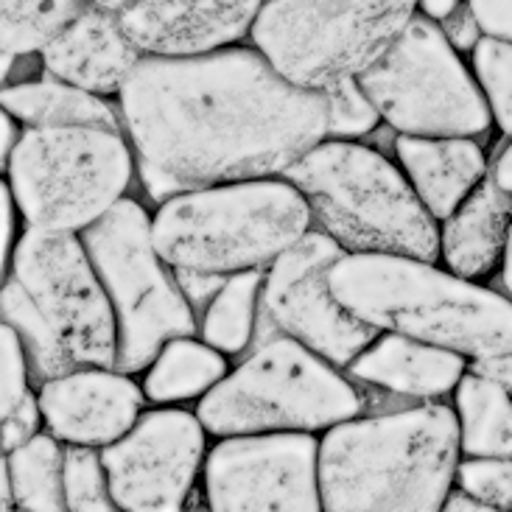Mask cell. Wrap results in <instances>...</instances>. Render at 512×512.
<instances>
[{
    "label": "cell",
    "instance_id": "cell-1",
    "mask_svg": "<svg viewBox=\"0 0 512 512\" xmlns=\"http://www.w3.org/2000/svg\"><path fill=\"white\" fill-rule=\"evenodd\" d=\"M140 182L157 205L224 182L283 177L328 138L325 93L252 45L146 54L121 93Z\"/></svg>",
    "mask_w": 512,
    "mask_h": 512
},
{
    "label": "cell",
    "instance_id": "cell-2",
    "mask_svg": "<svg viewBox=\"0 0 512 512\" xmlns=\"http://www.w3.org/2000/svg\"><path fill=\"white\" fill-rule=\"evenodd\" d=\"M462 445L457 409L350 417L319 440V493L331 512H434L454 490Z\"/></svg>",
    "mask_w": 512,
    "mask_h": 512
},
{
    "label": "cell",
    "instance_id": "cell-3",
    "mask_svg": "<svg viewBox=\"0 0 512 512\" xmlns=\"http://www.w3.org/2000/svg\"><path fill=\"white\" fill-rule=\"evenodd\" d=\"M331 289L375 331L403 333L465 359L512 353V297L434 261L384 252H345Z\"/></svg>",
    "mask_w": 512,
    "mask_h": 512
},
{
    "label": "cell",
    "instance_id": "cell-4",
    "mask_svg": "<svg viewBox=\"0 0 512 512\" xmlns=\"http://www.w3.org/2000/svg\"><path fill=\"white\" fill-rule=\"evenodd\" d=\"M314 222L345 252L440 258V224L392 160L356 140L325 138L283 174Z\"/></svg>",
    "mask_w": 512,
    "mask_h": 512
},
{
    "label": "cell",
    "instance_id": "cell-5",
    "mask_svg": "<svg viewBox=\"0 0 512 512\" xmlns=\"http://www.w3.org/2000/svg\"><path fill=\"white\" fill-rule=\"evenodd\" d=\"M311 227V208L286 177L188 191L152 216L157 250L174 269L224 277L266 269Z\"/></svg>",
    "mask_w": 512,
    "mask_h": 512
},
{
    "label": "cell",
    "instance_id": "cell-6",
    "mask_svg": "<svg viewBox=\"0 0 512 512\" xmlns=\"http://www.w3.org/2000/svg\"><path fill=\"white\" fill-rule=\"evenodd\" d=\"M317 350L272 333L199 401L208 434L328 431L364 412L361 392Z\"/></svg>",
    "mask_w": 512,
    "mask_h": 512
},
{
    "label": "cell",
    "instance_id": "cell-7",
    "mask_svg": "<svg viewBox=\"0 0 512 512\" xmlns=\"http://www.w3.org/2000/svg\"><path fill=\"white\" fill-rule=\"evenodd\" d=\"M135 149L118 129L28 126L6 163L26 227L84 233L124 199Z\"/></svg>",
    "mask_w": 512,
    "mask_h": 512
},
{
    "label": "cell",
    "instance_id": "cell-8",
    "mask_svg": "<svg viewBox=\"0 0 512 512\" xmlns=\"http://www.w3.org/2000/svg\"><path fill=\"white\" fill-rule=\"evenodd\" d=\"M420 0H269L252 45L305 90H328L373 68L417 17Z\"/></svg>",
    "mask_w": 512,
    "mask_h": 512
},
{
    "label": "cell",
    "instance_id": "cell-9",
    "mask_svg": "<svg viewBox=\"0 0 512 512\" xmlns=\"http://www.w3.org/2000/svg\"><path fill=\"white\" fill-rule=\"evenodd\" d=\"M82 241L115 311L118 370L140 373L168 339L194 336V305L180 289L174 266L157 250L152 216L135 199L124 196L84 230Z\"/></svg>",
    "mask_w": 512,
    "mask_h": 512
},
{
    "label": "cell",
    "instance_id": "cell-10",
    "mask_svg": "<svg viewBox=\"0 0 512 512\" xmlns=\"http://www.w3.org/2000/svg\"><path fill=\"white\" fill-rule=\"evenodd\" d=\"M359 82L398 135L479 138L493 126L476 76L443 26L426 14H417Z\"/></svg>",
    "mask_w": 512,
    "mask_h": 512
},
{
    "label": "cell",
    "instance_id": "cell-11",
    "mask_svg": "<svg viewBox=\"0 0 512 512\" xmlns=\"http://www.w3.org/2000/svg\"><path fill=\"white\" fill-rule=\"evenodd\" d=\"M12 277L31 294L76 364L115 367L118 322L82 236L28 227L12 252Z\"/></svg>",
    "mask_w": 512,
    "mask_h": 512
},
{
    "label": "cell",
    "instance_id": "cell-12",
    "mask_svg": "<svg viewBox=\"0 0 512 512\" xmlns=\"http://www.w3.org/2000/svg\"><path fill=\"white\" fill-rule=\"evenodd\" d=\"M345 250L322 230H308L266 266L261 308L272 333H286L336 367H350L381 331L339 303L331 289L333 263Z\"/></svg>",
    "mask_w": 512,
    "mask_h": 512
},
{
    "label": "cell",
    "instance_id": "cell-13",
    "mask_svg": "<svg viewBox=\"0 0 512 512\" xmlns=\"http://www.w3.org/2000/svg\"><path fill=\"white\" fill-rule=\"evenodd\" d=\"M205 496L219 512H317L319 440L311 431L233 434L205 459Z\"/></svg>",
    "mask_w": 512,
    "mask_h": 512
},
{
    "label": "cell",
    "instance_id": "cell-14",
    "mask_svg": "<svg viewBox=\"0 0 512 512\" xmlns=\"http://www.w3.org/2000/svg\"><path fill=\"white\" fill-rule=\"evenodd\" d=\"M205 437L196 412L166 406L140 415L121 440L101 448L118 510H182L205 462Z\"/></svg>",
    "mask_w": 512,
    "mask_h": 512
},
{
    "label": "cell",
    "instance_id": "cell-15",
    "mask_svg": "<svg viewBox=\"0 0 512 512\" xmlns=\"http://www.w3.org/2000/svg\"><path fill=\"white\" fill-rule=\"evenodd\" d=\"M37 398L42 423L56 440L101 451L138 423L146 392L118 367L79 364L40 384Z\"/></svg>",
    "mask_w": 512,
    "mask_h": 512
},
{
    "label": "cell",
    "instance_id": "cell-16",
    "mask_svg": "<svg viewBox=\"0 0 512 512\" xmlns=\"http://www.w3.org/2000/svg\"><path fill=\"white\" fill-rule=\"evenodd\" d=\"M146 51L129 34L124 14L87 6L40 51L48 76L96 96H121Z\"/></svg>",
    "mask_w": 512,
    "mask_h": 512
},
{
    "label": "cell",
    "instance_id": "cell-17",
    "mask_svg": "<svg viewBox=\"0 0 512 512\" xmlns=\"http://www.w3.org/2000/svg\"><path fill=\"white\" fill-rule=\"evenodd\" d=\"M269 0H135L124 12L146 54H199L236 45Z\"/></svg>",
    "mask_w": 512,
    "mask_h": 512
},
{
    "label": "cell",
    "instance_id": "cell-18",
    "mask_svg": "<svg viewBox=\"0 0 512 512\" xmlns=\"http://www.w3.org/2000/svg\"><path fill=\"white\" fill-rule=\"evenodd\" d=\"M347 370L361 384L401 398L440 401L457 389L462 375L471 370V359L403 333L381 331Z\"/></svg>",
    "mask_w": 512,
    "mask_h": 512
},
{
    "label": "cell",
    "instance_id": "cell-19",
    "mask_svg": "<svg viewBox=\"0 0 512 512\" xmlns=\"http://www.w3.org/2000/svg\"><path fill=\"white\" fill-rule=\"evenodd\" d=\"M398 163L429 213L443 222L490 174L479 138H417L398 135Z\"/></svg>",
    "mask_w": 512,
    "mask_h": 512
},
{
    "label": "cell",
    "instance_id": "cell-20",
    "mask_svg": "<svg viewBox=\"0 0 512 512\" xmlns=\"http://www.w3.org/2000/svg\"><path fill=\"white\" fill-rule=\"evenodd\" d=\"M512 230V194L493 174L440 224V258L445 269L471 280L501 272Z\"/></svg>",
    "mask_w": 512,
    "mask_h": 512
},
{
    "label": "cell",
    "instance_id": "cell-21",
    "mask_svg": "<svg viewBox=\"0 0 512 512\" xmlns=\"http://www.w3.org/2000/svg\"><path fill=\"white\" fill-rule=\"evenodd\" d=\"M3 112L28 126H101L118 132L124 126L104 96L87 93L54 76L9 84L3 90Z\"/></svg>",
    "mask_w": 512,
    "mask_h": 512
},
{
    "label": "cell",
    "instance_id": "cell-22",
    "mask_svg": "<svg viewBox=\"0 0 512 512\" xmlns=\"http://www.w3.org/2000/svg\"><path fill=\"white\" fill-rule=\"evenodd\" d=\"M462 457H512V392L479 370L454 389Z\"/></svg>",
    "mask_w": 512,
    "mask_h": 512
},
{
    "label": "cell",
    "instance_id": "cell-23",
    "mask_svg": "<svg viewBox=\"0 0 512 512\" xmlns=\"http://www.w3.org/2000/svg\"><path fill=\"white\" fill-rule=\"evenodd\" d=\"M230 373L222 350L208 345L205 339L177 336L168 339L163 350L146 367L143 392L152 403H180L205 398L210 389Z\"/></svg>",
    "mask_w": 512,
    "mask_h": 512
},
{
    "label": "cell",
    "instance_id": "cell-24",
    "mask_svg": "<svg viewBox=\"0 0 512 512\" xmlns=\"http://www.w3.org/2000/svg\"><path fill=\"white\" fill-rule=\"evenodd\" d=\"M54 434H34L31 440L6 451L3 468L12 482L17 510H68L65 501V451Z\"/></svg>",
    "mask_w": 512,
    "mask_h": 512
},
{
    "label": "cell",
    "instance_id": "cell-25",
    "mask_svg": "<svg viewBox=\"0 0 512 512\" xmlns=\"http://www.w3.org/2000/svg\"><path fill=\"white\" fill-rule=\"evenodd\" d=\"M0 311H3V322L23 342L31 378L45 384V381L59 378V375L70 373L73 367H79L76 359L68 353V347L62 345L59 333L51 328L48 319L42 317V311L31 300V294L20 286L17 277L6 280L3 297H0Z\"/></svg>",
    "mask_w": 512,
    "mask_h": 512
},
{
    "label": "cell",
    "instance_id": "cell-26",
    "mask_svg": "<svg viewBox=\"0 0 512 512\" xmlns=\"http://www.w3.org/2000/svg\"><path fill=\"white\" fill-rule=\"evenodd\" d=\"M263 275L261 269L236 272L224 280L213 303L205 308L202 317V339L222 350L224 356H238L250 347L258 325L261 308Z\"/></svg>",
    "mask_w": 512,
    "mask_h": 512
},
{
    "label": "cell",
    "instance_id": "cell-27",
    "mask_svg": "<svg viewBox=\"0 0 512 512\" xmlns=\"http://www.w3.org/2000/svg\"><path fill=\"white\" fill-rule=\"evenodd\" d=\"M87 6L90 0H3V76L9 79L17 59L40 54Z\"/></svg>",
    "mask_w": 512,
    "mask_h": 512
},
{
    "label": "cell",
    "instance_id": "cell-28",
    "mask_svg": "<svg viewBox=\"0 0 512 512\" xmlns=\"http://www.w3.org/2000/svg\"><path fill=\"white\" fill-rule=\"evenodd\" d=\"M473 76L485 93L493 124L501 135H512V40L482 37L471 51Z\"/></svg>",
    "mask_w": 512,
    "mask_h": 512
},
{
    "label": "cell",
    "instance_id": "cell-29",
    "mask_svg": "<svg viewBox=\"0 0 512 512\" xmlns=\"http://www.w3.org/2000/svg\"><path fill=\"white\" fill-rule=\"evenodd\" d=\"M65 501H68V510H118V504L112 499L110 476H107L98 448L70 445L65 451Z\"/></svg>",
    "mask_w": 512,
    "mask_h": 512
},
{
    "label": "cell",
    "instance_id": "cell-30",
    "mask_svg": "<svg viewBox=\"0 0 512 512\" xmlns=\"http://www.w3.org/2000/svg\"><path fill=\"white\" fill-rule=\"evenodd\" d=\"M322 93H325V104H328V138H364V135L375 132V126L384 121L359 79L336 82Z\"/></svg>",
    "mask_w": 512,
    "mask_h": 512
},
{
    "label": "cell",
    "instance_id": "cell-31",
    "mask_svg": "<svg viewBox=\"0 0 512 512\" xmlns=\"http://www.w3.org/2000/svg\"><path fill=\"white\" fill-rule=\"evenodd\" d=\"M454 485L490 512L512 510V457H462Z\"/></svg>",
    "mask_w": 512,
    "mask_h": 512
},
{
    "label": "cell",
    "instance_id": "cell-32",
    "mask_svg": "<svg viewBox=\"0 0 512 512\" xmlns=\"http://www.w3.org/2000/svg\"><path fill=\"white\" fill-rule=\"evenodd\" d=\"M0 356H3V373H0V389H3V417L12 415L17 409H23L28 401H34L31 389H28V378H31V367H28L26 350L23 342L17 339V333L3 322L0 331Z\"/></svg>",
    "mask_w": 512,
    "mask_h": 512
},
{
    "label": "cell",
    "instance_id": "cell-33",
    "mask_svg": "<svg viewBox=\"0 0 512 512\" xmlns=\"http://www.w3.org/2000/svg\"><path fill=\"white\" fill-rule=\"evenodd\" d=\"M487 37L512 40V0H465Z\"/></svg>",
    "mask_w": 512,
    "mask_h": 512
},
{
    "label": "cell",
    "instance_id": "cell-34",
    "mask_svg": "<svg viewBox=\"0 0 512 512\" xmlns=\"http://www.w3.org/2000/svg\"><path fill=\"white\" fill-rule=\"evenodd\" d=\"M40 426H45L42 423L40 398H34L23 409H17L12 415L3 417V451H12L17 445L31 440L34 434H40Z\"/></svg>",
    "mask_w": 512,
    "mask_h": 512
},
{
    "label": "cell",
    "instance_id": "cell-35",
    "mask_svg": "<svg viewBox=\"0 0 512 512\" xmlns=\"http://www.w3.org/2000/svg\"><path fill=\"white\" fill-rule=\"evenodd\" d=\"M177 280H180V289L185 291L188 303L194 308H208L213 303V297L219 294L224 286V275H210V272H194V269H174Z\"/></svg>",
    "mask_w": 512,
    "mask_h": 512
},
{
    "label": "cell",
    "instance_id": "cell-36",
    "mask_svg": "<svg viewBox=\"0 0 512 512\" xmlns=\"http://www.w3.org/2000/svg\"><path fill=\"white\" fill-rule=\"evenodd\" d=\"M440 26H443V31L448 34V40L454 42L459 51H473V45L485 37L479 23H476V17H473V12L465 3H462L451 17H445Z\"/></svg>",
    "mask_w": 512,
    "mask_h": 512
},
{
    "label": "cell",
    "instance_id": "cell-37",
    "mask_svg": "<svg viewBox=\"0 0 512 512\" xmlns=\"http://www.w3.org/2000/svg\"><path fill=\"white\" fill-rule=\"evenodd\" d=\"M14 210H17V202H14L12 188L9 185H3L0 188V219H3V266H9L12 261V252H14Z\"/></svg>",
    "mask_w": 512,
    "mask_h": 512
},
{
    "label": "cell",
    "instance_id": "cell-38",
    "mask_svg": "<svg viewBox=\"0 0 512 512\" xmlns=\"http://www.w3.org/2000/svg\"><path fill=\"white\" fill-rule=\"evenodd\" d=\"M471 367L473 370H479V373L490 375V378H496V381H501V384L512 392V353H507V356H493V359L471 361Z\"/></svg>",
    "mask_w": 512,
    "mask_h": 512
},
{
    "label": "cell",
    "instance_id": "cell-39",
    "mask_svg": "<svg viewBox=\"0 0 512 512\" xmlns=\"http://www.w3.org/2000/svg\"><path fill=\"white\" fill-rule=\"evenodd\" d=\"M490 174H493V180L499 182L504 191H510L512 194V135L504 143V149L496 154V160H493V166H490Z\"/></svg>",
    "mask_w": 512,
    "mask_h": 512
},
{
    "label": "cell",
    "instance_id": "cell-40",
    "mask_svg": "<svg viewBox=\"0 0 512 512\" xmlns=\"http://www.w3.org/2000/svg\"><path fill=\"white\" fill-rule=\"evenodd\" d=\"M459 6H462V0H420V12L431 17V20H437V23L451 17Z\"/></svg>",
    "mask_w": 512,
    "mask_h": 512
},
{
    "label": "cell",
    "instance_id": "cell-41",
    "mask_svg": "<svg viewBox=\"0 0 512 512\" xmlns=\"http://www.w3.org/2000/svg\"><path fill=\"white\" fill-rule=\"evenodd\" d=\"M501 289L512 297V230L510 241H507V252H504V263H501Z\"/></svg>",
    "mask_w": 512,
    "mask_h": 512
},
{
    "label": "cell",
    "instance_id": "cell-42",
    "mask_svg": "<svg viewBox=\"0 0 512 512\" xmlns=\"http://www.w3.org/2000/svg\"><path fill=\"white\" fill-rule=\"evenodd\" d=\"M93 6H101V9H110V12H121L124 14L135 0H90Z\"/></svg>",
    "mask_w": 512,
    "mask_h": 512
}]
</instances>
